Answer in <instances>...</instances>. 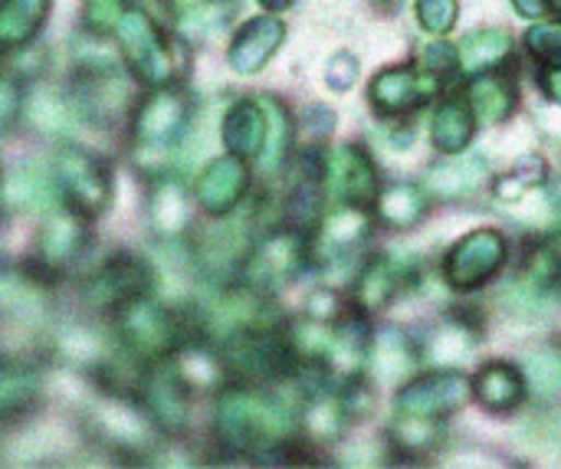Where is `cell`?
<instances>
[{
  "instance_id": "6da1fadb",
  "label": "cell",
  "mask_w": 561,
  "mask_h": 469,
  "mask_svg": "<svg viewBox=\"0 0 561 469\" xmlns=\"http://www.w3.org/2000/svg\"><path fill=\"white\" fill-rule=\"evenodd\" d=\"M506 260V240L496 230H477L470 237H463L444 260V273L447 283L460 293H473L480 289L486 279H493L500 273Z\"/></svg>"
},
{
  "instance_id": "7a4b0ae2",
  "label": "cell",
  "mask_w": 561,
  "mask_h": 469,
  "mask_svg": "<svg viewBox=\"0 0 561 469\" xmlns=\"http://www.w3.org/2000/svg\"><path fill=\"white\" fill-rule=\"evenodd\" d=\"M470 394V381L450 368H437L434 375L414 378L401 394H398V411L401 414H421V417H440L457 411Z\"/></svg>"
},
{
  "instance_id": "3957f363",
  "label": "cell",
  "mask_w": 561,
  "mask_h": 469,
  "mask_svg": "<svg viewBox=\"0 0 561 469\" xmlns=\"http://www.w3.org/2000/svg\"><path fill=\"white\" fill-rule=\"evenodd\" d=\"M329 181H332V187H335V194L342 201H352L358 207L375 204L378 194H381L371 158L362 148H355V145H342L332 155V161H329Z\"/></svg>"
},
{
  "instance_id": "277c9868",
  "label": "cell",
  "mask_w": 561,
  "mask_h": 469,
  "mask_svg": "<svg viewBox=\"0 0 561 469\" xmlns=\"http://www.w3.org/2000/svg\"><path fill=\"white\" fill-rule=\"evenodd\" d=\"M437 89H440V82L434 76H417L414 69L394 66V69H385V72L375 76V82H371V102L381 112L398 115V112H408V108L427 102Z\"/></svg>"
},
{
  "instance_id": "5b68a950",
  "label": "cell",
  "mask_w": 561,
  "mask_h": 469,
  "mask_svg": "<svg viewBox=\"0 0 561 469\" xmlns=\"http://www.w3.org/2000/svg\"><path fill=\"white\" fill-rule=\"evenodd\" d=\"M473 388H477V398H480V404H483L486 411H493V414H510V411H516V408L523 404V398H526V375L516 371L510 362H490V365L477 375Z\"/></svg>"
},
{
  "instance_id": "8992f818",
  "label": "cell",
  "mask_w": 561,
  "mask_h": 469,
  "mask_svg": "<svg viewBox=\"0 0 561 469\" xmlns=\"http://www.w3.org/2000/svg\"><path fill=\"white\" fill-rule=\"evenodd\" d=\"M483 181H486V158L483 155H463V158L440 161L427 174V187L440 197H450V201L477 194Z\"/></svg>"
},
{
  "instance_id": "52a82bcc",
  "label": "cell",
  "mask_w": 561,
  "mask_h": 469,
  "mask_svg": "<svg viewBox=\"0 0 561 469\" xmlns=\"http://www.w3.org/2000/svg\"><path fill=\"white\" fill-rule=\"evenodd\" d=\"M473 125H477L473 108H470L463 99H447V102L434 112V118H431V138H434V145H437L440 151L457 155V151H463V148L470 145Z\"/></svg>"
},
{
  "instance_id": "ba28073f",
  "label": "cell",
  "mask_w": 561,
  "mask_h": 469,
  "mask_svg": "<svg viewBox=\"0 0 561 469\" xmlns=\"http://www.w3.org/2000/svg\"><path fill=\"white\" fill-rule=\"evenodd\" d=\"M401 266L391 263V260H371L362 273H358V283H355V302L368 312L381 309L385 302H391V296L398 293L401 286Z\"/></svg>"
},
{
  "instance_id": "9c48e42d",
  "label": "cell",
  "mask_w": 561,
  "mask_h": 469,
  "mask_svg": "<svg viewBox=\"0 0 561 469\" xmlns=\"http://www.w3.org/2000/svg\"><path fill=\"white\" fill-rule=\"evenodd\" d=\"M470 102H473V115L483 125H496V122L510 118V112L516 105V89L506 76H483L473 82Z\"/></svg>"
},
{
  "instance_id": "30bf717a",
  "label": "cell",
  "mask_w": 561,
  "mask_h": 469,
  "mask_svg": "<svg viewBox=\"0 0 561 469\" xmlns=\"http://www.w3.org/2000/svg\"><path fill=\"white\" fill-rule=\"evenodd\" d=\"M473 348H477V339L463 322H444L431 335L427 358L434 368H457L473 355Z\"/></svg>"
},
{
  "instance_id": "8fae6325",
  "label": "cell",
  "mask_w": 561,
  "mask_h": 469,
  "mask_svg": "<svg viewBox=\"0 0 561 469\" xmlns=\"http://www.w3.org/2000/svg\"><path fill=\"white\" fill-rule=\"evenodd\" d=\"M513 49V39L503 30H477L460 43V66L463 69H493Z\"/></svg>"
},
{
  "instance_id": "7c38bea8",
  "label": "cell",
  "mask_w": 561,
  "mask_h": 469,
  "mask_svg": "<svg viewBox=\"0 0 561 469\" xmlns=\"http://www.w3.org/2000/svg\"><path fill=\"white\" fill-rule=\"evenodd\" d=\"M371 368L381 381H401L404 375L414 371V355H411V345L404 342L401 332H381L375 339Z\"/></svg>"
},
{
  "instance_id": "4fadbf2b",
  "label": "cell",
  "mask_w": 561,
  "mask_h": 469,
  "mask_svg": "<svg viewBox=\"0 0 561 469\" xmlns=\"http://www.w3.org/2000/svg\"><path fill=\"white\" fill-rule=\"evenodd\" d=\"M378 217L388 227H414L424 217V194L411 184H394L378 194Z\"/></svg>"
},
{
  "instance_id": "5bb4252c",
  "label": "cell",
  "mask_w": 561,
  "mask_h": 469,
  "mask_svg": "<svg viewBox=\"0 0 561 469\" xmlns=\"http://www.w3.org/2000/svg\"><path fill=\"white\" fill-rule=\"evenodd\" d=\"M368 237V220L362 210H339L329 217V224L322 227V247L332 256H348L362 240Z\"/></svg>"
},
{
  "instance_id": "9a60e30c",
  "label": "cell",
  "mask_w": 561,
  "mask_h": 469,
  "mask_svg": "<svg viewBox=\"0 0 561 469\" xmlns=\"http://www.w3.org/2000/svg\"><path fill=\"white\" fill-rule=\"evenodd\" d=\"M526 385L533 388V394L539 401H552L561 394V352L556 348H542L536 355H529L526 362Z\"/></svg>"
},
{
  "instance_id": "2e32d148",
  "label": "cell",
  "mask_w": 561,
  "mask_h": 469,
  "mask_svg": "<svg viewBox=\"0 0 561 469\" xmlns=\"http://www.w3.org/2000/svg\"><path fill=\"white\" fill-rule=\"evenodd\" d=\"M283 39V26L273 20H260L250 26V33L240 39L237 46V66L240 69H260L266 62V56L276 49V43Z\"/></svg>"
},
{
  "instance_id": "e0dca14e",
  "label": "cell",
  "mask_w": 561,
  "mask_h": 469,
  "mask_svg": "<svg viewBox=\"0 0 561 469\" xmlns=\"http://www.w3.org/2000/svg\"><path fill=\"white\" fill-rule=\"evenodd\" d=\"M394 444L408 454H427L440 441V424L437 417H421V414H404L394 424Z\"/></svg>"
},
{
  "instance_id": "ac0fdd59",
  "label": "cell",
  "mask_w": 561,
  "mask_h": 469,
  "mask_svg": "<svg viewBox=\"0 0 561 469\" xmlns=\"http://www.w3.org/2000/svg\"><path fill=\"white\" fill-rule=\"evenodd\" d=\"M542 174H546V168H542L539 158H519V161L510 168V174L500 181L496 197H500V201H510V204H519L526 194H533V187L542 181Z\"/></svg>"
},
{
  "instance_id": "d6986e66",
  "label": "cell",
  "mask_w": 561,
  "mask_h": 469,
  "mask_svg": "<svg viewBox=\"0 0 561 469\" xmlns=\"http://www.w3.org/2000/svg\"><path fill=\"white\" fill-rule=\"evenodd\" d=\"M526 43H529V49H533L539 59H546V62H552L556 69H561V20L536 23V26L529 30V36H526Z\"/></svg>"
},
{
  "instance_id": "ffe728a7",
  "label": "cell",
  "mask_w": 561,
  "mask_h": 469,
  "mask_svg": "<svg viewBox=\"0 0 561 469\" xmlns=\"http://www.w3.org/2000/svg\"><path fill=\"white\" fill-rule=\"evenodd\" d=\"M460 16L457 0H417V20L427 33H447Z\"/></svg>"
},
{
  "instance_id": "44dd1931",
  "label": "cell",
  "mask_w": 561,
  "mask_h": 469,
  "mask_svg": "<svg viewBox=\"0 0 561 469\" xmlns=\"http://www.w3.org/2000/svg\"><path fill=\"white\" fill-rule=\"evenodd\" d=\"M358 79V59L352 53H335L329 62H325V82L335 89V92H345L352 89Z\"/></svg>"
},
{
  "instance_id": "7402d4cb",
  "label": "cell",
  "mask_w": 561,
  "mask_h": 469,
  "mask_svg": "<svg viewBox=\"0 0 561 469\" xmlns=\"http://www.w3.org/2000/svg\"><path fill=\"white\" fill-rule=\"evenodd\" d=\"M424 59H427L431 69H450V66H457V49L447 46V43H431L424 49Z\"/></svg>"
},
{
  "instance_id": "603a6c76",
  "label": "cell",
  "mask_w": 561,
  "mask_h": 469,
  "mask_svg": "<svg viewBox=\"0 0 561 469\" xmlns=\"http://www.w3.org/2000/svg\"><path fill=\"white\" fill-rule=\"evenodd\" d=\"M536 122H539V128H542L546 135H556V138H561V102L539 108Z\"/></svg>"
},
{
  "instance_id": "cb8c5ba5",
  "label": "cell",
  "mask_w": 561,
  "mask_h": 469,
  "mask_svg": "<svg viewBox=\"0 0 561 469\" xmlns=\"http://www.w3.org/2000/svg\"><path fill=\"white\" fill-rule=\"evenodd\" d=\"M549 3H552V0H513V7H516L523 16H539V13L549 10Z\"/></svg>"
},
{
  "instance_id": "d4e9b609",
  "label": "cell",
  "mask_w": 561,
  "mask_h": 469,
  "mask_svg": "<svg viewBox=\"0 0 561 469\" xmlns=\"http://www.w3.org/2000/svg\"><path fill=\"white\" fill-rule=\"evenodd\" d=\"M385 141H388L391 148H411V145H414V135H411L408 128H391V131L385 135Z\"/></svg>"
},
{
  "instance_id": "484cf974",
  "label": "cell",
  "mask_w": 561,
  "mask_h": 469,
  "mask_svg": "<svg viewBox=\"0 0 561 469\" xmlns=\"http://www.w3.org/2000/svg\"><path fill=\"white\" fill-rule=\"evenodd\" d=\"M263 3H266V7H286L289 0H263Z\"/></svg>"
},
{
  "instance_id": "4316f807",
  "label": "cell",
  "mask_w": 561,
  "mask_h": 469,
  "mask_svg": "<svg viewBox=\"0 0 561 469\" xmlns=\"http://www.w3.org/2000/svg\"><path fill=\"white\" fill-rule=\"evenodd\" d=\"M559 7H561V0H559Z\"/></svg>"
}]
</instances>
